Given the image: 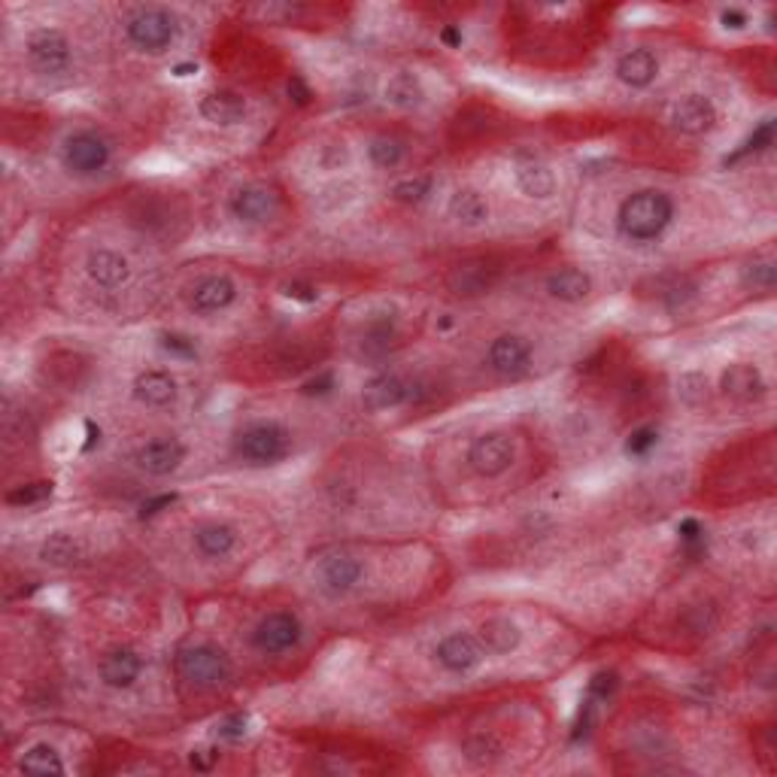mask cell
I'll list each match as a JSON object with an SVG mask.
<instances>
[{
	"mask_svg": "<svg viewBox=\"0 0 777 777\" xmlns=\"http://www.w3.org/2000/svg\"><path fill=\"white\" fill-rule=\"evenodd\" d=\"M675 222V201L662 189L631 191L616 210V231L629 243H653Z\"/></svg>",
	"mask_w": 777,
	"mask_h": 777,
	"instance_id": "cell-1",
	"label": "cell"
},
{
	"mask_svg": "<svg viewBox=\"0 0 777 777\" xmlns=\"http://www.w3.org/2000/svg\"><path fill=\"white\" fill-rule=\"evenodd\" d=\"M125 37L137 52L162 55L179 37V18L167 7L159 3H140L125 15Z\"/></svg>",
	"mask_w": 777,
	"mask_h": 777,
	"instance_id": "cell-2",
	"label": "cell"
},
{
	"mask_svg": "<svg viewBox=\"0 0 777 777\" xmlns=\"http://www.w3.org/2000/svg\"><path fill=\"white\" fill-rule=\"evenodd\" d=\"M289 450H292V435L277 419H255L240 428L235 438V455L252 468L279 465Z\"/></svg>",
	"mask_w": 777,
	"mask_h": 777,
	"instance_id": "cell-3",
	"label": "cell"
},
{
	"mask_svg": "<svg viewBox=\"0 0 777 777\" xmlns=\"http://www.w3.org/2000/svg\"><path fill=\"white\" fill-rule=\"evenodd\" d=\"M176 672L183 680H189L191 687L213 690L235 677V665L222 647L198 641V644H186L176 653Z\"/></svg>",
	"mask_w": 777,
	"mask_h": 777,
	"instance_id": "cell-4",
	"label": "cell"
},
{
	"mask_svg": "<svg viewBox=\"0 0 777 777\" xmlns=\"http://www.w3.org/2000/svg\"><path fill=\"white\" fill-rule=\"evenodd\" d=\"M25 55L28 64L43 76H61L71 71L74 64V46L67 40V34L59 28H34L25 40Z\"/></svg>",
	"mask_w": 777,
	"mask_h": 777,
	"instance_id": "cell-5",
	"label": "cell"
},
{
	"mask_svg": "<svg viewBox=\"0 0 777 777\" xmlns=\"http://www.w3.org/2000/svg\"><path fill=\"white\" fill-rule=\"evenodd\" d=\"M61 159H64V167H67L71 174L95 176L110 167L113 147L106 143L103 134L91 131V128H83V131H74L67 140H64Z\"/></svg>",
	"mask_w": 777,
	"mask_h": 777,
	"instance_id": "cell-6",
	"label": "cell"
},
{
	"mask_svg": "<svg viewBox=\"0 0 777 777\" xmlns=\"http://www.w3.org/2000/svg\"><path fill=\"white\" fill-rule=\"evenodd\" d=\"M419 396V383L398 374V371H380L362 386V408L367 413L398 411L404 404H411Z\"/></svg>",
	"mask_w": 777,
	"mask_h": 777,
	"instance_id": "cell-7",
	"label": "cell"
},
{
	"mask_svg": "<svg viewBox=\"0 0 777 777\" xmlns=\"http://www.w3.org/2000/svg\"><path fill=\"white\" fill-rule=\"evenodd\" d=\"M301 638H304V626H301V619L292 611H271L252 629V644L264 656L289 653V650L301 644Z\"/></svg>",
	"mask_w": 777,
	"mask_h": 777,
	"instance_id": "cell-8",
	"label": "cell"
},
{
	"mask_svg": "<svg viewBox=\"0 0 777 777\" xmlns=\"http://www.w3.org/2000/svg\"><path fill=\"white\" fill-rule=\"evenodd\" d=\"M486 660V650L477 635L471 631H450L443 635L435 647V662L447 675H471L477 672Z\"/></svg>",
	"mask_w": 777,
	"mask_h": 777,
	"instance_id": "cell-9",
	"label": "cell"
},
{
	"mask_svg": "<svg viewBox=\"0 0 777 777\" xmlns=\"http://www.w3.org/2000/svg\"><path fill=\"white\" fill-rule=\"evenodd\" d=\"M516 443L504 431H486L480 438H474L468 447V465L480 477H501L504 471L514 465Z\"/></svg>",
	"mask_w": 777,
	"mask_h": 777,
	"instance_id": "cell-10",
	"label": "cell"
},
{
	"mask_svg": "<svg viewBox=\"0 0 777 777\" xmlns=\"http://www.w3.org/2000/svg\"><path fill=\"white\" fill-rule=\"evenodd\" d=\"M277 210L279 195L262 183H247L231 191V198H228V213L243 225H264L277 216Z\"/></svg>",
	"mask_w": 777,
	"mask_h": 777,
	"instance_id": "cell-11",
	"label": "cell"
},
{
	"mask_svg": "<svg viewBox=\"0 0 777 777\" xmlns=\"http://www.w3.org/2000/svg\"><path fill=\"white\" fill-rule=\"evenodd\" d=\"M486 365L504 380H516L531 367V343L523 335H499L486 350Z\"/></svg>",
	"mask_w": 777,
	"mask_h": 777,
	"instance_id": "cell-12",
	"label": "cell"
},
{
	"mask_svg": "<svg viewBox=\"0 0 777 777\" xmlns=\"http://www.w3.org/2000/svg\"><path fill=\"white\" fill-rule=\"evenodd\" d=\"M186 455H189V450H186L183 440L174 438V435H162V438H152L137 447L134 465L149 477H167L186 462Z\"/></svg>",
	"mask_w": 777,
	"mask_h": 777,
	"instance_id": "cell-13",
	"label": "cell"
},
{
	"mask_svg": "<svg viewBox=\"0 0 777 777\" xmlns=\"http://www.w3.org/2000/svg\"><path fill=\"white\" fill-rule=\"evenodd\" d=\"M98 677L110 690H131L143 677V656L134 647H113L98 660Z\"/></svg>",
	"mask_w": 777,
	"mask_h": 777,
	"instance_id": "cell-14",
	"label": "cell"
},
{
	"mask_svg": "<svg viewBox=\"0 0 777 777\" xmlns=\"http://www.w3.org/2000/svg\"><path fill=\"white\" fill-rule=\"evenodd\" d=\"M401 343L398 319L392 313H374L359 331V355L367 362H383Z\"/></svg>",
	"mask_w": 777,
	"mask_h": 777,
	"instance_id": "cell-15",
	"label": "cell"
},
{
	"mask_svg": "<svg viewBox=\"0 0 777 777\" xmlns=\"http://www.w3.org/2000/svg\"><path fill=\"white\" fill-rule=\"evenodd\" d=\"M717 103L711 101L707 95H684L680 101L672 106V125L687 137H702L714 125H717Z\"/></svg>",
	"mask_w": 777,
	"mask_h": 777,
	"instance_id": "cell-16",
	"label": "cell"
},
{
	"mask_svg": "<svg viewBox=\"0 0 777 777\" xmlns=\"http://www.w3.org/2000/svg\"><path fill=\"white\" fill-rule=\"evenodd\" d=\"M362 580H365L362 559L340 553V556L325 559L323 565H319V589H323L325 596H331V599L355 592V589L362 587Z\"/></svg>",
	"mask_w": 777,
	"mask_h": 777,
	"instance_id": "cell-17",
	"label": "cell"
},
{
	"mask_svg": "<svg viewBox=\"0 0 777 777\" xmlns=\"http://www.w3.org/2000/svg\"><path fill=\"white\" fill-rule=\"evenodd\" d=\"M237 301V283L228 274H210V277L198 279L195 289L189 292V308L198 316H213L228 310Z\"/></svg>",
	"mask_w": 777,
	"mask_h": 777,
	"instance_id": "cell-18",
	"label": "cell"
},
{
	"mask_svg": "<svg viewBox=\"0 0 777 777\" xmlns=\"http://www.w3.org/2000/svg\"><path fill=\"white\" fill-rule=\"evenodd\" d=\"M719 389H723V396L732 398V401H738V404H753V401H760V398L768 392V383H765L763 371H760L756 365H750V362H735V365H729L726 371H723Z\"/></svg>",
	"mask_w": 777,
	"mask_h": 777,
	"instance_id": "cell-19",
	"label": "cell"
},
{
	"mask_svg": "<svg viewBox=\"0 0 777 777\" xmlns=\"http://www.w3.org/2000/svg\"><path fill=\"white\" fill-rule=\"evenodd\" d=\"M179 396V383L171 371H162V367H149V371H140L134 377V398L143 404V408H152V411H164L171 408Z\"/></svg>",
	"mask_w": 777,
	"mask_h": 777,
	"instance_id": "cell-20",
	"label": "cell"
},
{
	"mask_svg": "<svg viewBox=\"0 0 777 777\" xmlns=\"http://www.w3.org/2000/svg\"><path fill=\"white\" fill-rule=\"evenodd\" d=\"M496 279H499V267L496 264L486 262V259H474V262L455 264L453 271H450V277H447V286L459 298H480V294H486L496 286Z\"/></svg>",
	"mask_w": 777,
	"mask_h": 777,
	"instance_id": "cell-21",
	"label": "cell"
},
{
	"mask_svg": "<svg viewBox=\"0 0 777 777\" xmlns=\"http://www.w3.org/2000/svg\"><path fill=\"white\" fill-rule=\"evenodd\" d=\"M198 113L210 125L231 128V125H240L247 118V98L231 91V88H213V91H206L204 98L198 101Z\"/></svg>",
	"mask_w": 777,
	"mask_h": 777,
	"instance_id": "cell-22",
	"label": "cell"
},
{
	"mask_svg": "<svg viewBox=\"0 0 777 777\" xmlns=\"http://www.w3.org/2000/svg\"><path fill=\"white\" fill-rule=\"evenodd\" d=\"M614 74L623 86L650 88L656 83V76H660V59H656L653 49L638 46V49H629V52H623V55L616 59Z\"/></svg>",
	"mask_w": 777,
	"mask_h": 777,
	"instance_id": "cell-23",
	"label": "cell"
},
{
	"mask_svg": "<svg viewBox=\"0 0 777 777\" xmlns=\"http://www.w3.org/2000/svg\"><path fill=\"white\" fill-rule=\"evenodd\" d=\"M86 274L101 289H118L125 279L131 277V262L122 252L110 250V247H98V250L88 252Z\"/></svg>",
	"mask_w": 777,
	"mask_h": 777,
	"instance_id": "cell-24",
	"label": "cell"
},
{
	"mask_svg": "<svg viewBox=\"0 0 777 777\" xmlns=\"http://www.w3.org/2000/svg\"><path fill=\"white\" fill-rule=\"evenodd\" d=\"M514 183L523 195L538 198V201L553 198L559 189V179L556 174H553V167L538 162V159H526V155H519L514 162Z\"/></svg>",
	"mask_w": 777,
	"mask_h": 777,
	"instance_id": "cell-25",
	"label": "cell"
},
{
	"mask_svg": "<svg viewBox=\"0 0 777 777\" xmlns=\"http://www.w3.org/2000/svg\"><path fill=\"white\" fill-rule=\"evenodd\" d=\"M191 547L204 559H225L235 553L237 528L222 519H206L191 531Z\"/></svg>",
	"mask_w": 777,
	"mask_h": 777,
	"instance_id": "cell-26",
	"label": "cell"
},
{
	"mask_svg": "<svg viewBox=\"0 0 777 777\" xmlns=\"http://www.w3.org/2000/svg\"><path fill=\"white\" fill-rule=\"evenodd\" d=\"M477 638L484 644L486 656H507L523 644V629L516 626L511 616H489L480 623Z\"/></svg>",
	"mask_w": 777,
	"mask_h": 777,
	"instance_id": "cell-27",
	"label": "cell"
},
{
	"mask_svg": "<svg viewBox=\"0 0 777 777\" xmlns=\"http://www.w3.org/2000/svg\"><path fill=\"white\" fill-rule=\"evenodd\" d=\"M543 289H547L550 298H556L562 304H580V301H587L589 294H592V277H589L587 271H580V267H559V271H553L550 277L543 279Z\"/></svg>",
	"mask_w": 777,
	"mask_h": 777,
	"instance_id": "cell-28",
	"label": "cell"
},
{
	"mask_svg": "<svg viewBox=\"0 0 777 777\" xmlns=\"http://www.w3.org/2000/svg\"><path fill=\"white\" fill-rule=\"evenodd\" d=\"M450 220H455L465 228H477L489 220V201L484 198V191L477 189H455L450 195V204H447Z\"/></svg>",
	"mask_w": 777,
	"mask_h": 777,
	"instance_id": "cell-29",
	"label": "cell"
},
{
	"mask_svg": "<svg viewBox=\"0 0 777 777\" xmlns=\"http://www.w3.org/2000/svg\"><path fill=\"white\" fill-rule=\"evenodd\" d=\"M383 98H386V103L398 106V110H413V106L426 103V86L411 71H398V74L389 76V83L383 88Z\"/></svg>",
	"mask_w": 777,
	"mask_h": 777,
	"instance_id": "cell-30",
	"label": "cell"
},
{
	"mask_svg": "<svg viewBox=\"0 0 777 777\" xmlns=\"http://www.w3.org/2000/svg\"><path fill=\"white\" fill-rule=\"evenodd\" d=\"M18 768L22 772H28V775H64L67 772V765H64V760H61L59 748H52L49 741H37V744H30L22 756H18Z\"/></svg>",
	"mask_w": 777,
	"mask_h": 777,
	"instance_id": "cell-31",
	"label": "cell"
},
{
	"mask_svg": "<svg viewBox=\"0 0 777 777\" xmlns=\"http://www.w3.org/2000/svg\"><path fill=\"white\" fill-rule=\"evenodd\" d=\"M404 155H408V149H404V143L398 137L377 134V137L367 140V162H371L374 171H383V174L386 171H398L404 164Z\"/></svg>",
	"mask_w": 777,
	"mask_h": 777,
	"instance_id": "cell-32",
	"label": "cell"
},
{
	"mask_svg": "<svg viewBox=\"0 0 777 777\" xmlns=\"http://www.w3.org/2000/svg\"><path fill=\"white\" fill-rule=\"evenodd\" d=\"M79 556L83 550L71 535H49L40 547V559H46L49 565H74Z\"/></svg>",
	"mask_w": 777,
	"mask_h": 777,
	"instance_id": "cell-33",
	"label": "cell"
},
{
	"mask_svg": "<svg viewBox=\"0 0 777 777\" xmlns=\"http://www.w3.org/2000/svg\"><path fill=\"white\" fill-rule=\"evenodd\" d=\"M462 753H465V760H471L474 765H492L501 756V744L492 735H468V738L462 741Z\"/></svg>",
	"mask_w": 777,
	"mask_h": 777,
	"instance_id": "cell-34",
	"label": "cell"
},
{
	"mask_svg": "<svg viewBox=\"0 0 777 777\" xmlns=\"http://www.w3.org/2000/svg\"><path fill=\"white\" fill-rule=\"evenodd\" d=\"M431 186H435V179L428 174H419V176H408V179H401V183H396L392 186V198L396 201H401V204H423L428 195H431Z\"/></svg>",
	"mask_w": 777,
	"mask_h": 777,
	"instance_id": "cell-35",
	"label": "cell"
},
{
	"mask_svg": "<svg viewBox=\"0 0 777 777\" xmlns=\"http://www.w3.org/2000/svg\"><path fill=\"white\" fill-rule=\"evenodd\" d=\"M159 347H162L171 359H179V362H191L198 359V343L183 335V331H162L159 335Z\"/></svg>",
	"mask_w": 777,
	"mask_h": 777,
	"instance_id": "cell-36",
	"label": "cell"
},
{
	"mask_svg": "<svg viewBox=\"0 0 777 777\" xmlns=\"http://www.w3.org/2000/svg\"><path fill=\"white\" fill-rule=\"evenodd\" d=\"M775 262L772 259H760V262H750L748 267H744V274H741V279H744V286H750V289H760V292H772L775 289Z\"/></svg>",
	"mask_w": 777,
	"mask_h": 777,
	"instance_id": "cell-37",
	"label": "cell"
},
{
	"mask_svg": "<svg viewBox=\"0 0 777 777\" xmlns=\"http://www.w3.org/2000/svg\"><path fill=\"white\" fill-rule=\"evenodd\" d=\"M49 496H52V484L40 480V484H28L13 489V492L7 496V504H13V507H34V504H40V501H46Z\"/></svg>",
	"mask_w": 777,
	"mask_h": 777,
	"instance_id": "cell-38",
	"label": "cell"
},
{
	"mask_svg": "<svg viewBox=\"0 0 777 777\" xmlns=\"http://www.w3.org/2000/svg\"><path fill=\"white\" fill-rule=\"evenodd\" d=\"M656 443H660V431L653 426H641L631 431V438L626 440V453L635 455V459H641V455H647L650 450H656Z\"/></svg>",
	"mask_w": 777,
	"mask_h": 777,
	"instance_id": "cell-39",
	"label": "cell"
},
{
	"mask_svg": "<svg viewBox=\"0 0 777 777\" xmlns=\"http://www.w3.org/2000/svg\"><path fill=\"white\" fill-rule=\"evenodd\" d=\"M247 726H250V719H247V714H228V717L222 719L220 726H216V735H220L222 741H240L243 735H247Z\"/></svg>",
	"mask_w": 777,
	"mask_h": 777,
	"instance_id": "cell-40",
	"label": "cell"
},
{
	"mask_svg": "<svg viewBox=\"0 0 777 777\" xmlns=\"http://www.w3.org/2000/svg\"><path fill=\"white\" fill-rule=\"evenodd\" d=\"M707 389V383H704V377H699V374H687L684 380H680V398L687 401V404H699V401H704V392Z\"/></svg>",
	"mask_w": 777,
	"mask_h": 777,
	"instance_id": "cell-41",
	"label": "cell"
},
{
	"mask_svg": "<svg viewBox=\"0 0 777 777\" xmlns=\"http://www.w3.org/2000/svg\"><path fill=\"white\" fill-rule=\"evenodd\" d=\"M719 25H723V28H732V30L748 28L750 13L744 10V7H723V10H719Z\"/></svg>",
	"mask_w": 777,
	"mask_h": 777,
	"instance_id": "cell-42",
	"label": "cell"
},
{
	"mask_svg": "<svg viewBox=\"0 0 777 777\" xmlns=\"http://www.w3.org/2000/svg\"><path fill=\"white\" fill-rule=\"evenodd\" d=\"M335 389V374L331 371H325V374H319V377H313L310 383H304V396H328Z\"/></svg>",
	"mask_w": 777,
	"mask_h": 777,
	"instance_id": "cell-43",
	"label": "cell"
},
{
	"mask_svg": "<svg viewBox=\"0 0 777 777\" xmlns=\"http://www.w3.org/2000/svg\"><path fill=\"white\" fill-rule=\"evenodd\" d=\"M216 760H220V753H213V750H206V748L191 750V756H189L191 768H198V772H210V768L216 765Z\"/></svg>",
	"mask_w": 777,
	"mask_h": 777,
	"instance_id": "cell-44",
	"label": "cell"
},
{
	"mask_svg": "<svg viewBox=\"0 0 777 777\" xmlns=\"http://www.w3.org/2000/svg\"><path fill=\"white\" fill-rule=\"evenodd\" d=\"M614 687H616V677L614 675L592 677V684H589V690L596 692L599 699H604V695H611V692H614Z\"/></svg>",
	"mask_w": 777,
	"mask_h": 777,
	"instance_id": "cell-45",
	"label": "cell"
},
{
	"mask_svg": "<svg viewBox=\"0 0 777 777\" xmlns=\"http://www.w3.org/2000/svg\"><path fill=\"white\" fill-rule=\"evenodd\" d=\"M174 501V496H159V499H152L149 504H143V514L147 516H152V514H159L162 507H167Z\"/></svg>",
	"mask_w": 777,
	"mask_h": 777,
	"instance_id": "cell-46",
	"label": "cell"
}]
</instances>
